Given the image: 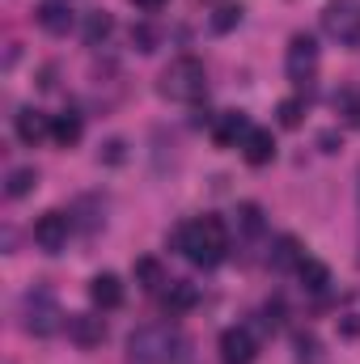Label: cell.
<instances>
[{
  "mask_svg": "<svg viewBox=\"0 0 360 364\" xmlns=\"http://www.w3.org/2000/svg\"><path fill=\"white\" fill-rule=\"evenodd\" d=\"M170 246L179 250L186 263L195 267H216L225 263L229 255V233H225V220L221 216H199V220H186L170 233Z\"/></svg>",
  "mask_w": 360,
  "mask_h": 364,
  "instance_id": "obj_1",
  "label": "cell"
},
{
  "mask_svg": "<svg viewBox=\"0 0 360 364\" xmlns=\"http://www.w3.org/2000/svg\"><path fill=\"white\" fill-rule=\"evenodd\" d=\"M127 356L140 364H179L186 356V339L174 322H149L127 335Z\"/></svg>",
  "mask_w": 360,
  "mask_h": 364,
  "instance_id": "obj_2",
  "label": "cell"
},
{
  "mask_svg": "<svg viewBox=\"0 0 360 364\" xmlns=\"http://www.w3.org/2000/svg\"><path fill=\"white\" fill-rule=\"evenodd\" d=\"M203 90H208V73H203V64L195 55L170 60L162 68V77H157V93L170 97V102H199Z\"/></svg>",
  "mask_w": 360,
  "mask_h": 364,
  "instance_id": "obj_3",
  "label": "cell"
},
{
  "mask_svg": "<svg viewBox=\"0 0 360 364\" xmlns=\"http://www.w3.org/2000/svg\"><path fill=\"white\" fill-rule=\"evenodd\" d=\"M21 326H26L30 335H38V339L55 335V331L64 326V309H60V301H55L51 288H30V292L21 296Z\"/></svg>",
  "mask_w": 360,
  "mask_h": 364,
  "instance_id": "obj_4",
  "label": "cell"
},
{
  "mask_svg": "<svg viewBox=\"0 0 360 364\" xmlns=\"http://www.w3.org/2000/svg\"><path fill=\"white\" fill-rule=\"evenodd\" d=\"M322 34L339 47H360V0H331L322 9Z\"/></svg>",
  "mask_w": 360,
  "mask_h": 364,
  "instance_id": "obj_5",
  "label": "cell"
},
{
  "mask_svg": "<svg viewBox=\"0 0 360 364\" xmlns=\"http://www.w3.org/2000/svg\"><path fill=\"white\" fill-rule=\"evenodd\" d=\"M284 73L292 85H309L314 73H318V43L309 34H292L288 38V51H284Z\"/></svg>",
  "mask_w": 360,
  "mask_h": 364,
  "instance_id": "obj_6",
  "label": "cell"
},
{
  "mask_svg": "<svg viewBox=\"0 0 360 364\" xmlns=\"http://www.w3.org/2000/svg\"><path fill=\"white\" fill-rule=\"evenodd\" d=\"M68 233H73V216H68V212H43V216L34 220V242H38V250H47V255H60V250L68 246Z\"/></svg>",
  "mask_w": 360,
  "mask_h": 364,
  "instance_id": "obj_7",
  "label": "cell"
},
{
  "mask_svg": "<svg viewBox=\"0 0 360 364\" xmlns=\"http://www.w3.org/2000/svg\"><path fill=\"white\" fill-rule=\"evenodd\" d=\"M68 339H73L81 352L102 348V339H106V322H102L97 314H68Z\"/></svg>",
  "mask_w": 360,
  "mask_h": 364,
  "instance_id": "obj_8",
  "label": "cell"
},
{
  "mask_svg": "<svg viewBox=\"0 0 360 364\" xmlns=\"http://www.w3.org/2000/svg\"><path fill=\"white\" fill-rule=\"evenodd\" d=\"M34 17H38V26H43L47 34H68V30L77 26V9H73L68 0H43V4L34 9Z\"/></svg>",
  "mask_w": 360,
  "mask_h": 364,
  "instance_id": "obj_9",
  "label": "cell"
},
{
  "mask_svg": "<svg viewBox=\"0 0 360 364\" xmlns=\"http://www.w3.org/2000/svg\"><path fill=\"white\" fill-rule=\"evenodd\" d=\"M246 136H250V119H246L242 110H225V114L212 123V140H216L221 149H233V144L242 149Z\"/></svg>",
  "mask_w": 360,
  "mask_h": 364,
  "instance_id": "obj_10",
  "label": "cell"
},
{
  "mask_svg": "<svg viewBox=\"0 0 360 364\" xmlns=\"http://www.w3.org/2000/svg\"><path fill=\"white\" fill-rule=\"evenodd\" d=\"M221 360L225 364H250L255 360V339L246 326H229L221 335Z\"/></svg>",
  "mask_w": 360,
  "mask_h": 364,
  "instance_id": "obj_11",
  "label": "cell"
},
{
  "mask_svg": "<svg viewBox=\"0 0 360 364\" xmlns=\"http://www.w3.org/2000/svg\"><path fill=\"white\" fill-rule=\"evenodd\" d=\"M13 127H17V140H21V144H38V140H47V136H51V119H47L43 110H34V106L17 110Z\"/></svg>",
  "mask_w": 360,
  "mask_h": 364,
  "instance_id": "obj_12",
  "label": "cell"
},
{
  "mask_svg": "<svg viewBox=\"0 0 360 364\" xmlns=\"http://www.w3.org/2000/svg\"><path fill=\"white\" fill-rule=\"evenodd\" d=\"M90 301L97 309H119L123 305V279L115 272H102L90 279Z\"/></svg>",
  "mask_w": 360,
  "mask_h": 364,
  "instance_id": "obj_13",
  "label": "cell"
},
{
  "mask_svg": "<svg viewBox=\"0 0 360 364\" xmlns=\"http://www.w3.org/2000/svg\"><path fill=\"white\" fill-rule=\"evenodd\" d=\"M301 242L292 237V233H284V237H275L271 242V255H268V263H271V272H288V267H301Z\"/></svg>",
  "mask_w": 360,
  "mask_h": 364,
  "instance_id": "obj_14",
  "label": "cell"
},
{
  "mask_svg": "<svg viewBox=\"0 0 360 364\" xmlns=\"http://www.w3.org/2000/svg\"><path fill=\"white\" fill-rule=\"evenodd\" d=\"M242 157H246L250 166H268L271 157H275V140H271V132L250 127V136L242 140Z\"/></svg>",
  "mask_w": 360,
  "mask_h": 364,
  "instance_id": "obj_15",
  "label": "cell"
},
{
  "mask_svg": "<svg viewBox=\"0 0 360 364\" xmlns=\"http://www.w3.org/2000/svg\"><path fill=\"white\" fill-rule=\"evenodd\" d=\"M81 132H85V123H81V114H73V110H64V114L51 119V140H55L60 149H73V144L81 140Z\"/></svg>",
  "mask_w": 360,
  "mask_h": 364,
  "instance_id": "obj_16",
  "label": "cell"
},
{
  "mask_svg": "<svg viewBox=\"0 0 360 364\" xmlns=\"http://www.w3.org/2000/svg\"><path fill=\"white\" fill-rule=\"evenodd\" d=\"M195 301H199L195 284H186V279H170V288H166V309H170V314H186Z\"/></svg>",
  "mask_w": 360,
  "mask_h": 364,
  "instance_id": "obj_17",
  "label": "cell"
},
{
  "mask_svg": "<svg viewBox=\"0 0 360 364\" xmlns=\"http://www.w3.org/2000/svg\"><path fill=\"white\" fill-rule=\"evenodd\" d=\"M297 275H301V284H305L309 292H327V284H331V267L318 263V259H301Z\"/></svg>",
  "mask_w": 360,
  "mask_h": 364,
  "instance_id": "obj_18",
  "label": "cell"
},
{
  "mask_svg": "<svg viewBox=\"0 0 360 364\" xmlns=\"http://www.w3.org/2000/svg\"><path fill=\"white\" fill-rule=\"evenodd\" d=\"M292 348H297V364H318L322 360V343H318V335H309V331H297V335H292Z\"/></svg>",
  "mask_w": 360,
  "mask_h": 364,
  "instance_id": "obj_19",
  "label": "cell"
},
{
  "mask_svg": "<svg viewBox=\"0 0 360 364\" xmlns=\"http://www.w3.org/2000/svg\"><path fill=\"white\" fill-rule=\"evenodd\" d=\"M136 284H140L144 292H157V288L166 284L162 263H157V259H136Z\"/></svg>",
  "mask_w": 360,
  "mask_h": 364,
  "instance_id": "obj_20",
  "label": "cell"
},
{
  "mask_svg": "<svg viewBox=\"0 0 360 364\" xmlns=\"http://www.w3.org/2000/svg\"><path fill=\"white\" fill-rule=\"evenodd\" d=\"M34 186H38V174H34L30 166H21V170L9 174V186H4V191H9V199H26Z\"/></svg>",
  "mask_w": 360,
  "mask_h": 364,
  "instance_id": "obj_21",
  "label": "cell"
},
{
  "mask_svg": "<svg viewBox=\"0 0 360 364\" xmlns=\"http://www.w3.org/2000/svg\"><path fill=\"white\" fill-rule=\"evenodd\" d=\"M110 30H115L110 13H90V17H85V30H81V34H85V43H90V47H97L102 38H110Z\"/></svg>",
  "mask_w": 360,
  "mask_h": 364,
  "instance_id": "obj_22",
  "label": "cell"
},
{
  "mask_svg": "<svg viewBox=\"0 0 360 364\" xmlns=\"http://www.w3.org/2000/svg\"><path fill=\"white\" fill-rule=\"evenodd\" d=\"M275 119H280V127H301L305 123V102L301 97H284L275 106Z\"/></svg>",
  "mask_w": 360,
  "mask_h": 364,
  "instance_id": "obj_23",
  "label": "cell"
},
{
  "mask_svg": "<svg viewBox=\"0 0 360 364\" xmlns=\"http://www.w3.org/2000/svg\"><path fill=\"white\" fill-rule=\"evenodd\" d=\"M238 233H246V237L263 233V208L259 203H242L238 208Z\"/></svg>",
  "mask_w": 360,
  "mask_h": 364,
  "instance_id": "obj_24",
  "label": "cell"
},
{
  "mask_svg": "<svg viewBox=\"0 0 360 364\" xmlns=\"http://www.w3.org/2000/svg\"><path fill=\"white\" fill-rule=\"evenodd\" d=\"M238 21H242V4H221V9L212 13V30H216V34H229Z\"/></svg>",
  "mask_w": 360,
  "mask_h": 364,
  "instance_id": "obj_25",
  "label": "cell"
},
{
  "mask_svg": "<svg viewBox=\"0 0 360 364\" xmlns=\"http://www.w3.org/2000/svg\"><path fill=\"white\" fill-rule=\"evenodd\" d=\"M132 43H136L140 51H157V34H153L149 26H136V30H132Z\"/></svg>",
  "mask_w": 360,
  "mask_h": 364,
  "instance_id": "obj_26",
  "label": "cell"
},
{
  "mask_svg": "<svg viewBox=\"0 0 360 364\" xmlns=\"http://www.w3.org/2000/svg\"><path fill=\"white\" fill-rule=\"evenodd\" d=\"M97 161H106V166H119V161H123V140H106V149L97 153Z\"/></svg>",
  "mask_w": 360,
  "mask_h": 364,
  "instance_id": "obj_27",
  "label": "cell"
},
{
  "mask_svg": "<svg viewBox=\"0 0 360 364\" xmlns=\"http://www.w3.org/2000/svg\"><path fill=\"white\" fill-rule=\"evenodd\" d=\"M344 114H348V123L360 127V93H344Z\"/></svg>",
  "mask_w": 360,
  "mask_h": 364,
  "instance_id": "obj_28",
  "label": "cell"
},
{
  "mask_svg": "<svg viewBox=\"0 0 360 364\" xmlns=\"http://www.w3.org/2000/svg\"><path fill=\"white\" fill-rule=\"evenodd\" d=\"M318 144H322V153H339V144H344V140H339L335 132H322V136H318Z\"/></svg>",
  "mask_w": 360,
  "mask_h": 364,
  "instance_id": "obj_29",
  "label": "cell"
},
{
  "mask_svg": "<svg viewBox=\"0 0 360 364\" xmlns=\"http://www.w3.org/2000/svg\"><path fill=\"white\" fill-rule=\"evenodd\" d=\"M132 4H136L140 13H162V9H166L170 0H132Z\"/></svg>",
  "mask_w": 360,
  "mask_h": 364,
  "instance_id": "obj_30",
  "label": "cell"
},
{
  "mask_svg": "<svg viewBox=\"0 0 360 364\" xmlns=\"http://www.w3.org/2000/svg\"><path fill=\"white\" fill-rule=\"evenodd\" d=\"M339 331H344V335H352V339H356V335H360V318H344V322H339Z\"/></svg>",
  "mask_w": 360,
  "mask_h": 364,
  "instance_id": "obj_31",
  "label": "cell"
},
{
  "mask_svg": "<svg viewBox=\"0 0 360 364\" xmlns=\"http://www.w3.org/2000/svg\"><path fill=\"white\" fill-rule=\"evenodd\" d=\"M356 263H360V255H356Z\"/></svg>",
  "mask_w": 360,
  "mask_h": 364,
  "instance_id": "obj_32",
  "label": "cell"
}]
</instances>
